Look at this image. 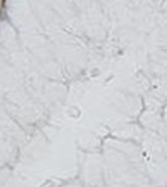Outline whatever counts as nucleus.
I'll list each match as a JSON object with an SVG mask.
<instances>
[{
  "mask_svg": "<svg viewBox=\"0 0 167 187\" xmlns=\"http://www.w3.org/2000/svg\"><path fill=\"white\" fill-rule=\"evenodd\" d=\"M1 1H3V4H4V3H5V0H1Z\"/></svg>",
  "mask_w": 167,
  "mask_h": 187,
  "instance_id": "1",
  "label": "nucleus"
}]
</instances>
